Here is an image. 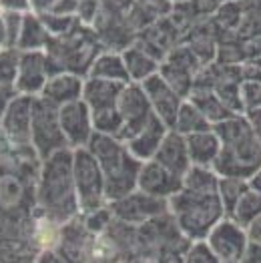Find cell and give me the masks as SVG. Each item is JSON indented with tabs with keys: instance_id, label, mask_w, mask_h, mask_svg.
I'll return each instance as SVG.
<instances>
[{
	"instance_id": "cell-35",
	"label": "cell",
	"mask_w": 261,
	"mask_h": 263,
	"mask_svg": "<svg viewBox=\"0 0 261 263\" xmlns=\"http://www.w3.org/2000/svg\"><path fill=\"white\" fill-rule=\"evenodd\" d=\"M175 2H183V0H175Z\"/></svg>"
},
{
	"instance_id": "cell-3",
	"label": "cell",
	"mask_w": 261,
	"mask_h": 263,
	"mask_svg": "<svg viewBox=\"0 0 261 263\" xmlns=\"http://www.w3.org/2000/svg\"><path fill=\"white\" fill-rule=\"evenodd\" d=\"M99 161L105 175L107 201L115 203L137 191V181L141 171V161L129 151L127 143L113 135L95 133L87 147Z\"/></svg>"
},
{
	"instance_id": "cell-14",
	"label": "cell",
	"mask_w": 261,
	"mask_h": 263,
	"mask_svg": "<svg viewBox=\"0 0 261 263\" xmlns=\"http://www.w3.org/2000/svg\"><path fill=\"white\" fill-rule=\"evenodd\" d=\"M54 72L50 70V61L44 57L41 50L26 52L21 57V70L16 79V88L24 92L26 97L30 95H41L44 90V85Z\"/></svg>"
},
{
	"instance_id": "cell-30",
	"label": "cell",
	"mask_w": 261,
	"mask_h": 263,
	"mask_svg": "<svg viewBox=\"0 0 261 263\" xmlns=\"http://www.w3.org/2000/svg\"><path fill=\"white\" fill-rule=\"evenodd\" d=\"M239 263H261V245L249 243Z\"/></svg>"
},
{
	"instance_id": "cell-23",
	"label": "cell",
	"mask_w": 261,
	"mask_h": 263,
	"mask_svg": "<svg viewBox=\"0 0 261 263\" xmlns=\"http://www.w3.org/2000/svg\"><path fill=\"white\" fill-rule=\"evenodd\" d=\"M241 79H243L241 90H243L245 110L261 107V59L243 63Z\"/></svg>"
},
{
	"instance_id": "cell-11",
	"label": "cell",
	"mask_w": 261,
	"mask_h": 263,
	"mask_svg": "<svg viewBox=\"0 0 261 263\" xmlns=\"http://www.w3.org/2000/svg\"><path fill=\"white\" fill-rule=\"evenodd\" d=\"M59 119H61V129L65 133L68 149L72 151L87 149L90 139L95 137L92 115L87 103L81 99V101L59 107Z\"/></svg>"
},
{
	"instance_id": "cell-20",
	"label": "cell",
	"mask_w": 261,
	"mask_h": 263,
	"mask_svg": "<svg viewBox=\"0 0 261 263\" xmlns=\"http://www.w3.org/2000/svg\"><path fill=\"white\" fill-rule=\"evenodd\" d=\"M187 101H191L197 109L205 115V119H207L213 127L219 125L221 121H225V119H229V117L235 115V112H231V110L223 105V101L213 92V88L193 87L191 95L187 97Z\"/></svg>"
},
{
	"instance_id": "cell-26",
	"label": "cell",
	"mask_w": 261,
	"mask_h": 263,
	"mask_svg": "<svg viewBox=\"0 0 261 263\" xmlns=\"http://www.w3.org/2000/svg\"><path fill=\"white\" fill-rule=\"evenodd\" d=\"M247 189H249L247 179H239V177H219V197H221V203H223L225 215H229L233 211V207L247 193Z\"/></svg>"
},
{
	"instance_id": "cell-12",
	"label": "cell",
	"mask_w": 261,
	"mask_h": 263,
	"mask_svg": "<svg viewBox=\"0 0 261 263\" xmlns=\"http://www.w3.org/2000/svg\"><path fill=\"white\" fill-rule=\"evenodd\" d=\"M141 87L145 88V92H147V99L151 103L153 112L173 131L177 112L181 109V105L185 103V99L173 87H169L159 72L151 79H147Z\"/></svg>"
},
{
	"instance_id": "cell-32",
	"label": "cell",
	"mask_w": 261,
	"mask_h": 263,
	"mask_svg": "<svg viewBox=\"0 0 261 263\" xmlns=\"http://www.w3.org/2000/svg\"><path fill=\"white\" fill-rule=\"evenodd\" d=\"M247 237H249V243H255V245H261V215L253 221L247 229Z\"/></svg>"
},
{
	"instance_id": "cell-33",
	"label": "cell",
	"mask_w": 261,
	"mask_h": 263,
	"mask_svg": "<svg viewBox=\"0 0 261 263\" xmlns=\"http://www.w3.org/2000/svg\"><path fill=\"white\" fill-rule=\"evenodd\" d=\"M34 263H66L57 251H52V249H48V251H43L39 257H36V261Z\"/></svg>"
},
{
	"instance_id": "cell-1",
	"label": "cell",
	"mask_w": 261,
	"mask_h": 263,
	"mask_svg": "<svg viewBox=\"0 0 261 263\" xmlns=\"http://www.w3.org/2000/svg\"><path fill=\"white\" fill-rule=\"evenodd\" d=\"M36 207L39 217L54 225H65L81 215L72 175V149H63L43 161Z\"/></svg>"
},
{
	"instance_id": "cell-10",
	"label": "cell",
	"mask_w": 261,
	"mask_h": 263,
	"mask_svg": "<svg viewBox=\"0 0 261 263\" xmlns=\"http://www.w3.org/2000/svg\"><path fill=\"white\" fill-rule=\"evenodd\" d=\"M205 243L211 247V251L217 255L221 263H239L249 245V237L241 225L225 217L209 231Z\"/></svg>"
},
{
	"instance_id": "cell-6",
	"label": "cell",
	"mask_w": 261,
	"mask_h": 263,
	"mask_svg": "<svg viewBox=\"0 0 261 263\" xmlns=\"http://www.w3.org/2000/svg\"><path fill=\"white\" fill-rule=\"evenodd\" d=\"M30 143L34 151L43 159L68 149L65 133L61 129L59 107L39 97L32 105V127H30Z\"/></svg>"
},
{
	"instance_id": "cell-36",
	"label": "cell",
	"mask_w": 261,
	"mask_h": 263,
	"mask_svg": "<svg viewBox=\"0 0 261 263\" xmlns=\"http://www.w3.org/2000/svg\"><path fill=\"white\" fill-rule=\"evenodd\" d=\"M245 2H247V0H245Z\"/></svg>"
},
{
	"instance_id": "cell-19",
	"label": "cell",
	"mask_w": 261,
	"mask_h": 263,
	"mask_svg": "<svg viewBox=\"0 0 261 263\" xmlns=\"http://www.w3.org/2000/svg\"><path fill=\"white\" fill-rule=\"evenodd\" d=\"M32 97H16L12 99L10 107L4 112V125L10 137L16 141H30V127H32Z\"/></svg>"
},
{
	"instance_id": "cell-22",
	"label": "cell",
	"mask_w": 261,
	"mask_h": 263,
	"mask_svg": "<svg viewBox=\"0 0 261 263\" xmlns=\"http://www.w3.org/2000/svg\"><path fill=\"white\" fill-rule=\"evenodd\" d=\"M123 61L129 72V81L135 85H143L147 79L155 77L159 72V61L151 52H145L141 48H129L123 52Z\"/></svg>"
},
{
	"instance_id": "cell-2",
	"label": "cell",
	"mask_w": 261,
	"mask_h": 263,
	"mask_svg": "<svg viewBox=\"0 0 261 263\" xmlns=\"http://www.w3.org/2000/svg\"><path fill=\"white\" fill-rule=\"evenodd\" d=\"M221 141V153L213 167L219 177L249 179L261 169V141L253 131L249 119L233 115L213 127Z\"/></svg>"
},
{
	"instance_id": "cell-29",
	"label": "cell",
	"mask_w": 261,
	"mask_h": 263,
	"mask_svg": "<svg viewBox=\"0 0 261 263\" xmlns=\"http://www.w3.org/2000/svg\"><path fill=\"white\" fill-rule=\"evenodd\" d=\"M225 2H229V0H191L189 6L199 16H209L211 18Z\"/></svg>"
},
{
	"instance_id": "cell-16",
	"label": "cell",
	"mask_w": 261,
	"mask_h": 263,
	"mask_svg": "<svg viewBox=\"0 0 261 263\" xmlns=\"http://www.w3.org/2000/svg\"><path fill=\"white\" fill-rule=\"evenodd\" d=\"M83 90H85V81L81 79V74L74 72H54L48 83L44 85V90L41 97L46 99L48 103L63 107L68 103L81 101L83 99Z\"/></svg>"
},
{
	"instance_id": "cell-31",
	"label": "cell",
	"mask_w": 261,
	"mask_h": 263,
	"mask_svg": "<svg viewBox=\"0 0 261 263\" xmlns=\"http://www.w3.org/2000/svg\"><path fill=\"white\" fill-rule=\"evenodd\" d=\"M245 117L249 119V123H251L253 131H255V135H257V139L261 141V107L245 110Z\"/></svg>"
},
{
	"instance_id": "cell-7",
	"label": "cell",
	"mask_w": 261,
	"mask_h": 263,
	"mask_svg": "<svg viewBox=\"0 0 261 263\" xmlns=\"http://www.w3.org/2000/svg\"><path fill=\"white\" fill-rule=\"evenodd\" d=\"M119 115L123 121L119 139L125 143L130 141L133 137H137L157 117L153 112L145 88L141 85H135V83H129L123 88V92L119 97Z\"/></svg>"
},
{
	"instance_id": "cell-28",
	"label": "cell",
	"mask_w": 261,
	"mask_h": 263,
	"mask_svg": "<svg viewBox=\"0 0 261 263\" xmlns=\"http://www.w3.org/2000/svg\"><path fill=\"white\" fill-rule=\"evenodd\" d=\"M181 263H221L219 257L211 251V247L205 241H193L183 253Z\"/></svg>"
},
{
	"instance_id": "cell-34",
	"label": "cell",
	"mask_w": 261,
	"mask_h": 263,
	"mask_svg": "<svg viewBox=\"0 0 261 263\" xmlns=\"http://www.w3.org/2000/svg\"><path fill=\"white\" fill-rule=\"evenodd\" d=\"M247 185H249V189H251L253 193L261 195V169L259 171H255L253 175L247 179Z\"/></svg>"
},
{
	"instance_id": "cell-21",
	"label": "cell",
	"mask_w": 261,
	"mask_h": 263,
	"mask_svg": "<svg viewBox=\"0 0 261 263\" xmlns=\"http://www.w3.org/2000/svg\"><path fill=\"white\" fill-rule=\"evenodd\" d=\"M90 79H99V81H109V83H123L129 85V72L123 61V54L117 52H103L95 59V63L88 70Z\"/></svg>"
},
{
	"instance_id": "cell-24",
	"label": "cell",
	"mask_w": 261,
	"mask_h": 263,
	"mask_svg": "<svg viewBox=\"0 0 261 263\" xmlns=\"http://www.w3.org/2000/svg\"><path fill=\"white\" fill-rule=\"evenodd\" d=\"M209 129H213V125L205 119V115L197 109L191 101L185 99V103L181 105V109L177 112L173 131L179 133V135H183V137H187V135L209 131Z\"/></svg>"
},
{
	"instance_id": "cell-15",
	"label": "cell",
	"mask_w": 261,
	"mask_h": 263,
	"mask_svg": "<svg viewBox=\"0 0 261 263\" xmlns=\"http://www.w3.org/2000/svg\"><path fill=\"white\" fill-rule=\"evenodd\" d=\"M153 161H157L167 171H171L173 175L181 177V179L187 175V171L193 167L191 165V159H189L185 137L175 131H169L165 135V139H163L159 151L153 157Z\"/></svg>"
},
{
	"instance_id": "cell-18",
	"label": "cell",
	"mask_w": 261,
	"mask_h": 263,
	"mask_svg": "<svg viewBox=\"0 0 261 263\" xmlns=\"http://www.w3.org/2000/svg\"><path fill=\"white\" fill-rule=\"evenodd\" d=\"M169 131H171V129H169L159 117H155L151 123L139 133L137 137H133L130 141H127V147H129V151L135 155L141 163L151 161L153 157H155V153L159 151V147H161L165 135Z\"/></svg>"
},
{
	"instance_id": "cell-4",
	"label": "cell",
	"mask_w": 261,
	"mask_h": 263,
	"mask_svg": "<svg viewBox=\"0 0 261 263\" xmlns=\"http://www.w3.org/2000/svg\"><path fill=\"white\" fill-rule=\"evenodd\" d=\"M169 213L179 231L189 241H205L209 231L225 219V209L219 197V189H187L169 199Z\"/></svg>"
},
{
	"instance_id": "cell-17",
	"label": "cell",
	"mask_w": 261,
	"mask_h": 263,
	"mask_svg": "<svg viewBox=\"0 0 261 263\" xmlns=\"http://www.w3.org/2000/svg\"><path fill=\"white\" fill-rule=\"evenodd\" d=\"M185 141H187V151L193 167H207V169L215 167L221 153V141L215 129L187 135Z\"/></svg>"
},
{
	"instance_id": "cell-27",
	"label": "cell",
	"mask_w": 261,
	"mask_h": 263,
	"mask_svg": "<svg viewBox=\"0 0 261 263\" xmlns=\"http://www.w3.org/2000/svg\"><path fill=\"white\" fill-rule=\"evenodd\" d=\"M21 70V59L16 52H0V85L2 87H12L16 85Z\"/></svg>"
},
{
	"instance_id": "cell-13",
	"label": "cell",
	"mask_w": 261,
	"mask_h": 263,
	"mask_svg": "<svg viewBox=\"0 0 261 263\" xmlns=\"http://www.w3.org/2000/svg\"><path fill=\"white\" fill-rule=\"evenodd\" d=\"M183 187V179L173 175L171 171H167L163 165H159L157 161H145L141 165L139 171V181H137V189L153 195L159 199H169L173 197L175 193H179Z\"/></svg>"
},
{
	"instance_id": "cell-9",
	"label": "cell",
	"mask_w": 261,
	"mask_h": 263,
	"mask_svg": "<svg viewBox=\"0 0 261 263\" xmlns=\"http://www.w3.org/2000/svg\"><path fill=\"white\" fill-rule=\"evenodd\" d=\"M97 235L90 233L83 221V213L72 221L61 225L59 239L52 251H57L66 263H90Z\"/></svg>"
},
{
	"instance_id": "cell-25",
	"label": "cell",
	"mask_w": 261,
	"mask_h": 263,
	"mask_svg": "<svg viewBox=\"0 0 261 263\" xmlns=\"http://www.w3.org/2000/svg\"><path fill=\"white\" fill-rule=\"evenodd\" d=\"M261 215V195L253 193L251 189H247V193L237 201V205L233 207V211L227 215L229 219H233L243 229H247L253 221Z\"/></svg>"
},
{
	"instance_id": "cell-8",
	"label": "cell",
	"mask_w": 261,
	"mask_h": 263,
	"mask_svg": "<svg viewBox=\"0 0 261 263\" xmlns=\"http://www.w3.org/2000/svg\"><path fill=\"white\" fill-rule=\"evenodd\" d=\"M109 207L113 215H115V219L135 225V227L155 219L159 215L169 213V201L167 199L153 197V195H147L139 189L133 191L127 197L119 199L115 203H109Z\"/></svg>"
},
{
	"instance_id": "cell-5",
	"label": "cell",
	"mask_w": 261,
	"mask_h": 263,
	"mask_svg": "<svg viewBox=\"0 0 261 263\" xmlns=\"http://www.w3.org/2000/svg\"><path fill=\"white\" fill-rule=\"evenodd\" d=\"M72 175H74V187H77L81 213H90V211H97L109 205L103 169L88 149L72 151Z\"/></svg>"
}]
</instances>
